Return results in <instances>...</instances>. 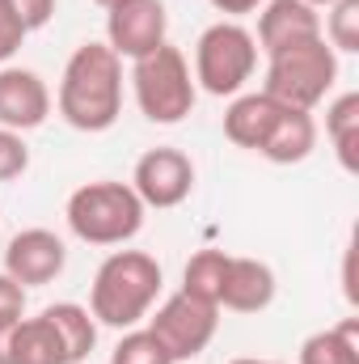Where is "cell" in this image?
Instances as JSON below:
<instances>
[{
    "label": "cell",
    "mask_w": 359,
    "mask_h": 364,
    "mask_svg": "<svg viewBox=\"0 0 359 364\" xmlns=\"http://www.w3.org/2000/svg\"><path fill=\"white\" fill-rule=\"evenodd\" d=\"M55 106L77 132H110L123 114V60L106 43H81L64 64Z\"/></svg>",
    "instance_id": "1"
},
{
    "label": "cell",
    "mask_w": 359,
    "mask_h": 364,
    "mask_svg": "<svg viewBox=\"0 0 359 364\" xmlns=\"http://www.w3.org/2000/svg\"><path fill=\"white\" fill-rule=\"evenodd\" d=\"M161 263L144 250H114L106 255V263L97 267L89 288V314L101 326L114 331H131L140 326L157 296H161Z\"/></svg>",
    "instance_id": "2"
},
{
    "label": "cell",
    "mask_w": 359,
    "mask_h": 364,
    "mask_svg": "<svg viewBox=\"0 0 359 364\" xmlns=\"http://www.w3.org/2000/svg\"><path fill=\"white\" fill-rule=\"evenodd\" d=\"M144 203L131 191V182L97 178L85 182L68 195V229L89 242V246H127L140 229H144Z\"/></svg>",
    "instance_id": "3"
},
{
    "label": "cell",
    "mask_w": 359,
    "mask_h": 364,
    "mask_svg": "<svg viewBox=\"0 0 359 364\" xmlns=\"http://www.w3.org/2000/svg\"><path fill=\"white\" fill-rule=\"evenodd\" d=\"M334 81H338V51L326 38H309V43H296V47H283V51L267 55L263 93H270L283 106L313 110L326 102Z\"/></svg>",
    "instance_id": "4"
},
{
    "label": "cell",
    "mask_w": 359,
    "mask_h": 364,
    "mask_svg": "<svg viewBox=\"0 0 359 364\" xmlns=\"http://www.w3.org/2000/svg\"><path fill=\"white\" fill-rule=\"evenodd\" d=\"M131 90H136V106L148 123H182L190 110H194V97H199V85H194V73L186 64L178 47L161 43L153 55L136 60L131 64Z\"/></svg>",
    "instance_id": "5"
},
{
    "label": "cell",
    "mask_w": 359,
    "mask_h": 364,
    "mask_svg": "<svg viewBox=\"0 0 359 364\" xmlns=\"http://www.w3.org/2000/svg\"><path fill=\"white\" fill-rule=\"evenodd\" d=\"M258 68V43L241 21H216L194 43V85L211 97H237Z\"/></svg>",
    "instance_id": "6"
},
{
    "label": "cell",
    "mask_w": 359,
    "mask_h": 364,
    "mask_svg": "<svg viewBox=\"0 0 359 364\" xmlns=\"http://www.w3.org/2000/svg\"><path fill=\"white\" fill-rule=\"evenodd\" d=\"M148 331L161 339V348L170 352V360H194L211 348L216 331H220V309L199 301V296H186L174 292L157 305V314L148 318Z\"/></svg>",
    "instance_id": "7"
},
{
    "label": "cell",
    "mask_w": 359,
    "mask_h": 364,
    "mask_svg": "<svg viewBox=\"0 0 359 364\" xmlns=\"http://www.w3.org/2000/svg\"><path fill=\"white\" fill-rule=\"evenodd\" d=\"M170 13L161 0H114L106 9V47L118 60H144L165 43Z\"/></svg>",
    "instance_id": "8"
},
{
    "label": "cell",
    "mask_w": 359,
    "mask_h": 364,
    "mask_svg": "<svg viewBox=\"0 0 359 364\" xmlns=\"http://www.w3.org/2000/svg\"><path fill=\"white\" fill-rule=\"evenodd\" d=\"M131 191L140 195L144 208H157V212L178 208L194 191V161L182 149H170V144L148 149L131 170Z\"/></svg>",
    "instance_id": "9"
},
{
    "label": "cell",
    "mask_w": 359,
    "mask_h": 364,
    "mask_svg": "<svg viewBox=\"0 0 359 364\" xmlns=\"http://www.w3.org/2000/svg\"><path fill=\"white\" fill-rule=\"evenodd\" d=\"M68 267V246L51 229H21L4 246V275H13L21 288H43L60 279Z\"/></svg>",
    "instance_id": "10"
},
{
    "label": "cell",
    "mask_w": 359,
    "mask_h": 364,
    "mask_svg": "<svg viewBox=\"0 0 359 364\" xmlns=\"http://www.w3.org/2000/svg\"><path fill=\"white\" fill-rule=\"evenodd\" d=\"M51 114V90L34 68L4 64L0 68V127L9 132H34Z\"/></svg>",
    "instance_id": "11"
},
{
    "label": "cell",
    "mask_w": 359,
    "mask_h": 364,
    "mask_svg": "<svg viewBox=\"0 0 359 364\" xmlns=\"http://www.w3.org/2000/svg\"><path fill=\"white\" fill-rule=\"evenodd\" d=\"M309 38H321V13L304 0H263L258 9V51L275 55L283 47H296V43H309Z\"/></svg>",
    "instance_id": "12"
},
{
    "label": "cell",
    "mask_w": 359,
    "mask_h": 364,
    "mask_svg": "<svg viewBox=\"0 0 359 364\" xmlns=\"http://www.w3.org/2000/svg\"><path fill=\"white\" fill-rule=\"evenodd\" d=\"M279 292V279L263 259H245L233 255L228 259V275H224V292H220V309L233 314H263Z\"/></svg>",
    "instance_id": "13"
},
{
    "label": "cell",
    "mask_w": 359,
    "mask_h": 364,
    "mask_svg": "<svg viewBox=\"0 0 359 364\" xmlns=\"http://www.w3.org/2000/svg\"><path fill=\"white\" fill-rule=\"evenodd\" d=\"M313 149H317V119H313V110L279 106L258 157H267L270 166H300V161L313 157Z\"/></svg>",
    "instance_id": "14"
},
{
    "label": "cell",
    "mask_w": 359,
    "mask_h": 364,
    "mask_svg": "<svg viewBox=\"0 0 359 364\" xmlns=\"http://www.w3.org/2000/svg\"><path fill=\"white\" fill-rule=\"evenodd\" d=\"M4 364H68L64 339H60V331L51 326L47 314L21 318L9 331V339H4Z\"/></svg>",
    "instance_id": "15"
},
{
    "label": "cell",
    "mask_w": 359,
    "mask_h": 364,
    "mask_svg": "<svg viewBox=\"0 0 359 364\" xmlns=\"http://www.w3.org/2000/svg\"><path fill=\"white\" fill-rule=\"evenodd\" d=\"M279 106L283 102H275L270 93H237L233 102H228V110H224V136L237 144V149H250V153H258L263 149V140H267L270 123H275V114H279Z\"/></svg>",
    "instance_id": "16"
},
{
    "label": "cell",
    "mask_w": 359,
    "mask_h": 364,
    "mask_svg": "<svg viewBox=\"0 0 359 364\" xmlns=\"http://www.w3.org/2000/svg\"><path fill=\"white\" fill-rule=\"evenodd\" d=\"M43 314H47L51 326L60 331L64 352H68V364L89 360V352L97 348V318H93L89 309L77 305V301H55V305H47Z\"/></svg>",
    "instance_id": "17"
},
{
    "label": "cell",
    "mask_w": 359,
    "mask_h": 364,
    "mask_svg": "<svg viewBox=\"0 0 359 364\" xmlns=\"http://www.w3.org/2000/svg\"><path fill=\"white\" fill-rule=\"evenodd\" d=\"M300 364H359V318L313 331L300 343Z\"/></svg>",
    "instance_id": "18"
},
{
    "label": "cell",
    "mask_w": 359,
    "mask_h": 364,
    "mask_svg": "<svg viewBox=\"0 0 359 364\" xmlns=\"http://www.w3.org/2000/svg\"><path fill=\"white\" fill-rule=\"evenodd\" d=\"M326 136L334 144V157L347 174H359V93H343L326 110Z\"/></svg>",
    "instance_id": "19"
},
{
    "label": "cell",
    "mask_w": 359,
    "mask_h": 364,
    "mask_svg": "<svg viewBox=\"0 0 359 364\" xmlns=\"http://www.w3.org/2000/svg\"><path fill=\"white\" fill-rule=\"evenodd\" d=\"M228 259H233V255L211 250V246L199 250V255H190V263L182 267V292H186V296H199V301H207V305L220 309V292H224Z\"/></svg>",
    "instance_id": "20"
},
{
    "label": "cell",
    "mask_w": 359,
    "mask_h": 364,
    "mask_svg": "<svg viewBox=\"0 0 359 364\" xmlns=\"http://www.w3.org/2000/svg\"><path fill=\"white\" fill-rule=\"evenodd\" d=\"M321 38H326L338 55H355L359 51V0H334V4L326 9Z\"/></svg>",
    "instance_id": "21"
},
{
    "label": "cell",
    "mask_w": 359,
    "mask_h": 364,
    "mask_svg": "<svg viewBox=\"0 0 359 364\" xmlns=\"http://www.w3.org/2000/svg\"><path fill=\"white\" fill-rule=\"evenodd\" d=\"M110 364H174L170 360V352L161 348V339L144 326V331H127L118 343H114V352H110Z\"/></svg>",
    "instance_id": "22"
},
{
    "label": "cell",
    "mask_w": 359,
    "mask_h": 364,
    "mask_svg": "<svg viewBox=\"0 0 359 364\" xmlns=\"http://www.w3.org/2000/svg\"><path fill=\"white\" fill-rule=\"evenodd\" d=\"M21 318H26V288L0 272V364H4V339Z\"/></svg>",
    "instance_id": "23"
},
{
    "label": "cell",
    "mask_w": 359,
    "mask_h": 364,
    "mask_svg": "<svg viewBox=\"0 0 359 364\" xmlns=\"http://www.w3.org/2000/svg\"><path fill=\"white\" fill-rule=\"evenodd\" d=\"M30 170V144L21 132L0 127V182H13Z\"/></svg>",
    "instance_id": "24"
},
{
    "label": "cell",
    "mask_w": 359,
    "mask_h": 364,
    "mask_svg": "<svg viewBox=\"0 0 359 364\" xmlns=\"http://www.w3.org/2000/svg\"><path fill=\"white\" fill-rule=\"evenodd\" d=\"M21 43H26V26H21V17L13 13V4L0 0V64H9V60L21 51Z\"/></svg>",
    "instance_id": "25"
},
{
    "label": "cell",
    "mask_w": 359,
    "mask_h": 364,
    "mask_svg": "<svg viewBox=\"0 0 359 364\" xmlns=\"http://www.w3.org/2000/svg\"><path fill=\"white\" fill-rule=\"evenodd\" d=\"M13 4V13L21 17V26H26V34H34V30H43L51 17H55V0H9Z\"/></svg>",
    "instance_id": "26"
},
{
    "label": "cell",
    "mask_w": 359,
    "mask_h": 364,
    "mask_svg": "<svg viewBox=\"0 0 359 364\" xmlns=\"http://www.w3.org/2000/svg\"><path fill=\"white\" fill-rule=\"evenodd\" d=\"M216 13H224L228 21H237V17H245V13H258L263 9V0H207Z\"/></svg>",
    "instance_id": "27"
},
{
    "label": "cell",
    "mask_w": 359,
    "mask_h": 364,
    "mask_svg": "<svg viewBox=\"0 0 359 364\" xmlns=\"http://www.w3.org/2000/svg\"><path fill=\"white\" fill-rule=\"evenodd\" d=\"M343 292H347V301L359 305V284H355V246L347 250V259H343Z\"/></svg>",
    "instance_id": "28"
},
{
    "label": "cell",
    "mask_w": 359,
    "mask_h": 364,
    "mask_svg": "<svg viewBox=\"0 0 359 364\" xmlns=\"http://www.w3.org/2000/svg\"><path fill=\"white\" fill-rule=\"evenodd\" d=\"M304 4H313V9H330L334 0H304Z\"/></svg>",
    "instance_id": "29"
},
{
    "label": "cell",
    "mask_w": 359,
    "mask_h": 364,
    "mask_svg": "<svg viewBox=\"0 0 359 364\" xmlns=\"http://www.w3.org/2000/svg\"><path fill=\"white\" fill-rule=\"evenodd\" d=\"M228 364H267V360H228Z\"/></svg>",
    "instance_id": "30"
},
{
    "label": "cell",
    "mask_w": 359,
    "mask_h": 364,
    "mask_svg": "<svg viewBox=\"0 0 359 364\" xmlns=\"http://www.w3.org/2000/svg\"><path fill=\"white\" fill-rule=\"evenodd\" d=\"M93 4H101V9H110V4H114V0H93Z\"/></svg>",
    "instance_id": "31"
},
{
    "label": "cell",
    "mask_w": 359,
    "mask_h": 364,
    "mask_svg": "<svg viewBox=\"0 0 359 364\" xmlns=\"http://www.w3.org/2000/svg\"><path fill=\"white\" fill-rule=\"evenodd\" d=\"M267 364H279V360H267Z\"/></svg>",
    "instance_id": "32"
}]
</instances>
